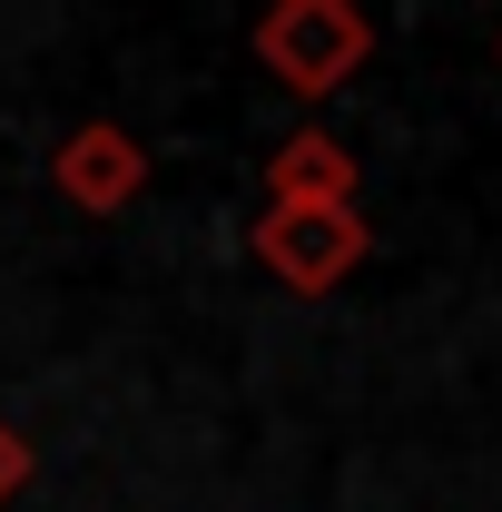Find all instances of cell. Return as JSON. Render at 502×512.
<instances>
[{
    "label": "cell",
    "instance_id": "obj_1",
    "mask_svg": "<svg viewBox=\"0 0 502 512\" xmlns=\"http://www.w3.org/2000/svg\"><path fill=\"white\" fill-rule=\"evenodd\" d=\"M247 40L266 60V79H286L296 99H335L355 69L375 60V20L355 0H276Z\"/></svg>",
    "mask_w": 502,
    "mask_h": 512
},
{
    "label": "cell",
    "instance_id": "obj_2",
    "mask_svg": "<svg viewBox=\"0 0 502 512\" xmlns=\"http://www.w3.org/2000/svg\"><path fill=\"white\" fill-rule=\"evenodd\" d=\"M256 266L286 296H335L365 266V217L355 207H266L256 217Z\"/></svg>",
    "mask_w": 502,
    "mask_h": 512
},
{
    "label": "cell",
    "instance_id": "obj_3",
    "mask_svg": "<svg viewBox=\"0 0 502 512\" xmlns=\"http://www.w3.org/2000/svg\"><path fill=\"white\" fill-rule=\"evenodd\" d=\"M50 178H60V197H69V207H89V217H119L128 197L148 188V148H138V128L89 119V128H69V138H60Z\"/></svg>",
    "mask_w": 502,
    "mask_h": 512
},
{
    "label": "cell",
    "instance_id": "obj_4",
    "mask_svg": "<svg viewBox=\"0 0 502 512\" xmlns=\"http://www.w3.org/2000/svg\"><path fill=\"white\" fill-rule=\"evenodd\" d=\"M266 207H355V148L335 128H296L266 158Z\"/></svg>",
    "mask_w": 502,
    "mask_h": 512
},
{
    "label": "cell",
    "instance_id": "obj_5",
    "mask_svg": "<svg viewBox=\"0 0 502 512\" xmlns=\"http://www.w3.org/2000/svg\"><path fill=\"white\" fill-rule=\"evenodd\" d=\"M20 483H30V444H20V424L0 414V512L20 503Z\"/></svg>",
    "mask_w": 502,
    "mask_h": 512
}]
</instances>
